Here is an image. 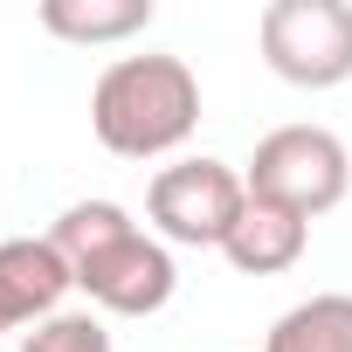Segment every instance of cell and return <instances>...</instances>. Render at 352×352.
I'll use <instances>...</instances> for the list:
<instances>
[{
	"instance_id": "8fae6325",
	"label": "cell",
	"mask_w": 352,
	"mask_h": 352,
	"mask_svg": "<svg viewBox=\"0 0 352 352\" xmlns=\"http://www.w3.org/2000/svg\"><path fill=\"white\" fill-rule=\"evenodd\" d=\"M21 352H111V331L97 311H56L21 338Z\"/></svg>"
},
{
	"instance_id": "ba28073f",
	"label": "cell",
	"mask_w": 352,
	"mask_h": 352,
	"mask_svg": "<svg viewBox=\"0 0 352 352\" xmlns=\"http://www.w3.org/2000/svg\"><path fill=\"white\" fill-rule=\"evenodd\" d=\"M152 0H42V28L56 42H124L152 28Z\"/></svg>"
},
{
	"instance_id": "5b68a950",
	"label": "cell",
	"mask_w": 352,
	"mask_h": 352,
	"mask_svg": "<svg viewBox=\"0 0 352 352\" xmlns=\"http://www.w3.org/2000/svg\"><path fill=\"white\" fill-rule=\"evenodd\" d=\"M173 283H180V270H173V249L152 242V235H124L111 249H97L90 263H76V290L104 311V318H152L173 304Z\"/></svg>"
},
{
	"instance_id": "8992f818",
	"label": "cell",
	"mask_w": 352,
	"mask_h": 352,
	"mask_svg": "<svg viewBox=\"0 0 352 352\" xmlns=\"http://www.w3.org/2000/svg\"><path fill=\"white\" fill-rule=\"evenodd\" d=\"M76 290V270L56 242H0V324H42Z\"/></svg>"
},
{
	"instance_id": "9c48e42d",
	"label": "cell",
	"mask_w": 352,
	"mask_h": 352,
	"mask_svg": "<svg viewBox=\"0 0 352 352\" xmlns=\"http://www.w3.org/2000/svg\"><path fill=\"white\" fill-rule=\"evenodd\" d=\"M263 352H352V297L345 290H324V297L290 304L270 324Z\"/></svg>"
},
{
	"instance_id": "7c38bea8",
	"label": "cell",
	"mask_w": 352,
	"mask_h": 352,
	"mask_svg": "<svg viewBox=\"0 0 352 352\" xmlns=\"http://www.w3.org/2000/svg\"><path fill=\"white\" fill-rule=\"evenodd\" d=\"M0 331H8V324H0Z\"/></svg>"
},
{
	"instance_id": "277c9868",
	"label": "cell",
	"mask_w": 352,
	"mask_h": 352,
	"mask_svg": "<svg viewBox=\"0 0 352 352\" xmlns=\"http://www.w3.org/2000/svg\"><path fill=\"white\" fill-rule=\"evenodd\" d=\"M249 187L228 159H180V166H159L152 187H145V214L166 242L180 249H221L228 228L242 221Z\"/></svg>"
},
{
	"instance_id": "30bf717a",
	"label": "cell",
	"mask_w": 352,
	"mask_h": 352,
	"mask_svg": "<svg viewBox=\"0 0 352 352\" xmlns=\"http://www.w3.org/2000/svg\"><path fill=\"white\" fill-rule=\"evenodd\" d=\"M131 228H138V221H131V214H124L118 201H76V208H69V214H63V221L49 228V242H56V249H63V263L76 270V263H90L97 249L124 242Z\"/></svg>"
},
{
	"instance_id": "3957f363",
	"label": "cell",
	"mask_w": 352,
	"mask_h": 352,
	"mask_svg": "<svg viewBox=\"0 0 352 352\" xmlns=\"http://www.w3.org/2000/svg\"><path fill=\"white\" fill-rule=\"evenodd\" d=\"M256 35L263 63L297 90H338L352 76V0H270Z\"/></svg>"
},
{
	"instance_id": "6da1fadb",
	"label": "cell",
	"mask_w": 352,
	"mask_h": 352,
	"mask_svg": "<svg viewBox=\"0 0 352 352\" xmlns=\"http://www.w3.org/2000/svg\"><path fill=\"white\" fill-rule=\"evenodd\" d=\"M201 124V83L180 56H118L90 90V131L118 159L180 152Z\"/></svg>"
},
{
	"instance_id": "7a4b0ae2",
	"label": "cell",
	"mask_w": 352,
	"mask_h": 352,
	"mask_svg": "<svg viewBox=\"0 0 352 352\" xmlns=\"http://www.w3.org/2000/svg\"><path fill=\"white\" fill-rule=\"evenodd\" d=\"M242 187L297 221H318L345 201L352 187V159H345V138L324 131V124H283L256 145L249 173H242Z\"/></svg>"
},
{
	"instance_id": "52a82bcc",
	"label": "cell",
	"mask_w": 352,
	"mask_h": 352,
	"mask_svg": "<svg viewBox=\"0 0 352 352\" xmlns=\"http://www.w3.org/2000/svg\"><path fill=\"white\" fill-rule=\"evenodd\" d=\"M304 242H311V221H297V214H283V208H270V201L249 194L242 221H235L228 242H221V256H228L242 276H276V270H290V263L304 256Z\"/></svg>"
}]
</instances>
